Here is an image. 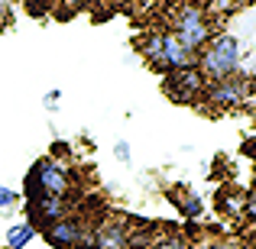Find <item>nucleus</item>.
I'll use <instances>...</instances> for the list:
<instances>
[{
  "instance_id": "22",
  "label": "nucleus",
  "mask_w": 256,
  "mask_h": 249,
  "mask_svg": "<svg viewBox=\"0 0 256 249\" xmlns=\"http://www.w3.org/2000/svg\"><path fill=\"white\" fill-rule=\"evenodd\" d=\"M72 3H88V0H72Z\"/></svg>"
},
{
  "instance_id": "6",
  "label": "nucleus",
  "mask_w": 256,
  "mask_h": 249,
  "mask_svg": "<svg viewBox=\"0 0 256 249\" xmlns=\"http://www.w3.org/2000/svg\"><path fill=\"white\" fill-rule=\"evenodd\" d=\"M250 91H253V84L246 81V78L234 75V78H224V81H208L201 100H204L211 110H234V107L246 104Z\"/></svg>"
},
{
  "instance_id": "17",
  "label": "nucleus",
  "mask_w": 256,
  "mask_h": 249,
  "mask_svg": "<svg viewBox=\"0 0 256 249\" xmlns=\"http://www.w3.org/2000/svg\"><path fill=\"white\" fill-rule=\"evenodd\" d=\"M114 156H117V159H120V162H130V146H126V143H124V139H120V143H117V146H114Z\"/></svg>"
},
{
  "instance_id": "18",
  "label": "nucleus",
  "mask_w": 256,
  "mask_h": 249,
  "mask_svg": "<svg viewBox=\"0 0 256 249\" xmlns=\"http://www.w3.org/2000/svg\"><path fill=\"white\" fill-rule=\"evenodd\" d=\"M58 97H62V91H49V94H46V107H49V110H56V107H58Z\"/></svg>"
},
{
  "instance_id": "12",
  "label": "nucleus",
  "mask_w": 256,
  "mask_h": 249,
  "mask_svg": "<svg viewBox=\"0 0 256 249\" xmlns=\"http://www.w3.org/2000/svg\"><path fill=\"white\" fill-rule=\"evenodd\" d=\"M172 201L182 207V214H185V217H192V220L201 217V198L194 191H182V198H172Z\"/></svg>"
},
{
  "instance_id": "9",
  "label": "nucleus",
  "mask_w": 256,
  "mask_h": 249,
  "mask_svg": "<svg viewBox=\"0 0 256 249\" xmlns=\"http://www.w3.org/2000/svg\"><path fill=\"white\" fill-rule=\"evenodd\" d=\"M130 233H133V227L124 217H110L94 227L88 233V240H91L94 249H130Z\"/></svg>"
},
{
  "instance_id": "8",
  "label": "nucleus",
  "mask_w": 256,
  "mask_h": 249,
  "mask_svg": "<svg viewBox=\"0 0 256 249\" xmlns=\"http://www.w3.org/2000/svg\"><path fill=\"white\" fill-rule=\"evenodd\" d=\"M88 233H91V230H88L84 217H78V214H65L62 220H56V224L46 227V230H42V240L52 249H75L88 237Z\"/></svg>"
},
{
  "instance_id": "5",
  "label": "nucleus",
  "mask_w": 256,
  "mask_h": 249,
  "mask_svg": "<svg viewBox=\"0 0 256 249\" xmlns=\"http://www.w3.org/2000/svg\"><path fill=\"white\" fill-rule=\"evenodd\" d=\"M72 214V194H39V198H26V224L36 233H42L49 224L62 220Z\"/></svg>"
},
{
  "instance_id": "15",
  "label": "nucleus",
  "mask_w": 256,
  "mask_h": 249,
  "mask_svg": "<svg viewBox=\"0 0 256 249\" xmlns=\"http://www.w3.org/2000/svg\"><path fill=\"white\" fill-rule=\"evenodd\" d=\"M16 198L20 194L13 191V188H6V185H0V211H10L13 204H16Z\"/></svg>"
},
{
  "instance_id": "16",
  "label": "nucleus",
  "mask_w": 256,
  "mask_h": 249,
  "mask_svg": "<svg viewBox=\"0 0 256 249\" xmlns=\"http://www.w3.org/2000/svg\"><path fill=\"white\" fill-rule=\"evenodd\" d=\"M68 156H72L68 143H52V159H58V162H65Z\"/></svg>"
},
{
  "instance_id": "20",
  "label": "nucleus",
  "mask_w": 256,
  "mask_h": 249,
  "mask_svg": "<svg viewBox=\"0 0 256 249\" xmlns=\"http://www.w3.org/2000/svg\"><path fill=\"white\" fill-rule=\"evenodd\" d=\"M234 3H237V6H253L256 0H234Z\"/></svg>"
},
{
  "instance_id": "13",
  "label": "nucleus",
  "mask_w": 256,
  "mask_h": 249,
  "mask_svg": "<svg viewBox=\"0 0 256 249\" xmlns=\"http://www.w3.org/2000/svg\"><path fill=\"white\" fill-rule=\"evenodd\" d=\"M240 214H244L246 220H253V224H256V185L244 194V207H240Z\"/></svg>"
},
{
  "instance_id": "14",
  "label": "nucleus",
  "mask_w": 256,
  "mask_h": 249,
  "mask_svg": "<svg viewBox=\"0 0 256 249\" xmlns=\"http://www.w3.org/2000/svg\"><path fill=\"white\" fill-rule=\"evenodd\" d=\"M192 249H244V246L234 240H204V243H194Z\"/></svg>"
},
{
  "instance_id": "21",
  "label": "nucleus",
  "mask_w": 256,
  "mask_h": 249,
  "mask_svg": "<svg viewBox=\"0 0 256 249\" xmlns=\"http://www.w3.org/2000/svg\"><path fill=\"white\" fill-rule=\"evenodd\" d=\"M253 185H256V165H253Z\"/></svg>"
},
{
  "instance_id": "3",
  "label": "nucleus",
  "mask_w": 256,
  "mask_h": 249,
  "mask_svg": "<svg viewBox=\"0 0 256 249\" xmlns=\"http://www.w3.org/2000/svg\"><path fill=\"white\" fill-rule=\"evenodd\" d=\"M140 52H143V58L156 71H162V75H172V71H178V68H192L194 65V52H188L169 29L150 32V36L143 39V45H140Z\"/></svg>"
},
{
  "instance_id": "7",
  "label": "nucleus",
  "mask_w": 256,
  "mask_h": 249,
  "mask_svg": "<svg viewBox=\"0 0 256 249\" xmlns=\"http://www.w3.org/2000/svg\"><path fill=\"white\" fill-rule=\"evenodd\" d=\"M204 87H208V81L194 65L166 75V94H169L175 104H198V100L204 97Z\"/></svg>"
},
{
  "instance_id": "11",
  "label": "nucleus",
  "mask_w": 256,
  "mask_h": 249,
  "mask_svg": "<svg viewBox=\"0 0 256 249\" xmlns=\"http://www.w3.org/2000/svg\"><path fill=\"white\" fill-rule=\"evenodd\" d=\"M146 249H192L188 233H175V230H159V237L152 240Z\"/></svg>"
},
{
  "instance_id": "19",
  "label": "nucleus",
  "mask_w": 256,
  "mask_h": 249,
  "mask_svg": "<svg viewBox=\"0 0 256 249\" xmlns=\"http://www.w3.org/2000/svg\"><path fill=\"white\" fill-rule=\"evenodd\" d=\"M10 23V6H6V0H0V29Z\"/></svg>"
},
{
  "instance_id": "4",
  "label": "nucleus",
  "mask_w": 256,
  "mask_h": 249,
  "mask_svg": "<svg viewBox=\"0 0 256 249\" xmlns=\"http://www.w3.org/2000/svg\"><path fill=\"white\" fill-rule=\"evenodd\" d=\"M72 168L68 162H58L52 156H42L32 162V168L26 172V181H23V198H39V194H72Z\"/></svg>"
},
{
  "instance_id": "1",
  "label": "nucleus",
  "mask_w": 256,
  "mask_h": 249,
  "mask_svg": "<svg viewBox=\"0 0 256 249\" xmlns=\"http://www.w3.org/2000/svg\"><path fill=\"white\" fill-rule=\"evenodd\" d=\"M194 68L204 75V81H224L240 75V42L227 32H214L194 55Z\"/></svg>"
},
{
  "instance_id": "10",
  "label": "nucleus",
  "mask_w": 256,
  "mask_h": 249,
  "mask_svg": "<svg viewBox=\"0 0 256 249\" xmlns=\"http://www.w3.org/2000/svg\"><path fill=\"white\" fill-rule=\"evenodd\" d=\"M36 240V230H32L26 220H20V224H10L6 227V249H26Z\"/></svg>"
},
{
  "instance_id": "2",
  "label": "nucleus",
  "mask_w": 256,
  "mask_h": 249,
  "mask_svg": "<svg viewBox=\"0 0 256 249\" xmlns=\"http://www.w3.org/2000/svg\"><path fill=\"white\" fill-rule=\"evenodd\" d=\"M169 32L178 39L182 45H185L188 52L198 55V52L204 49V42L214 36L211 13H208L204 6H198V3H178V6H172V13H169Z\"/></svg>"
}]
</instances>
